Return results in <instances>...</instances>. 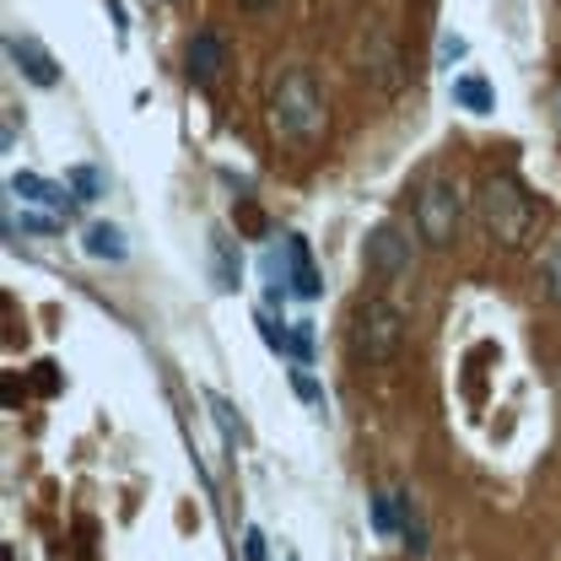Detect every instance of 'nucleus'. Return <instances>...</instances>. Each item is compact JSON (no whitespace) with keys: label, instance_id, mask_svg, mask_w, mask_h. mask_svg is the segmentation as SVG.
<instances>
[{"label":"nucleus","instance_id":"obj_1","mask_svg":"<svg viewBox=\"0 0 561 561\" xmlns=\"http://www.w3.org/2000/svg\"><path fill=\"white\" fill-rule=\"evenodd\" d=\"M271 125L280 140L291 146H319L330 130V108H324V92L313 81V70L286 66L271 81Z\"/></svg>","mask_w":561,"mask_h":561},{"label":"nucleus","instance_id":"obj_2","mask_svg":"<svg viewBox=\"0 0 561 561\" xmlns=\"http://www.w3.org/2000/svg\"><path fill=\"white\" fill-rule=\"evenodd\" d=\"M476 216H481V227H486L491 243H502V249H524V243L535 238L540 206H535V195H529L513 173H496V179L481 184V195H476Z\"/></svg>","mask_w":561,"mask_h":561},{"label":"nucleus","instance_id":"obj_3","mask_svg":"<svg viewBox=\"0 0 561 561\" xmlns=\"http://www.w3.org/2000/svg\"><path fill=\"white\" fill-rule=\"evenodd\" d=\"M346 341H351V356H356V362L383 367V362H394V351L405 341V313H400L389 297H356V302H351Z\"/></svg>","mask_w":561,"mask_h":561},{"label":"nucleus","instance_id":"obj_4","mask_svg":"<svg viewBox=\"0 0 561 561\" xmlns=\"http://www.w3.org/2000/svg\"><path fill=\"white\" fill-rule=\"evenodd\" d=\"M411 221H416V238L426 249H448L459 238V221H465V201H459V184L432 173L421 179L416 206H411Z\"/></svg>","mask_w":561,"mask_h":561},{"label":"nucleus","instance_id":"obj_5","mask_svg":"<svg viewBox=\"0 0 561 561\" xmlns=\"http://www.w3.org/2000/svg\"><path fill=\"white\" fill-rule=\"evenodd\" d=\"M362 254H367V271L378 280H405L416 271V243H411V232H400L394 221L373 227L367 243H362Z\"/></svg>","mask_w":561,"mask_h":561},{"label":"nucleus","instance_id":"obj_6","mask_svg":"<svg viewBox=\"0 0 561 561\" xmlns=\"http://www.w3.org/2000/svg\"><path fill=\"white\" fill-rule=\"evenodd\" d=\"M5 55H11V66L22 70L33 87H60V66H55V55H49L38 38H27V33H11V38H5Z\"/></svg>","mask_w":561,"mask_h":561},{"label":"nucleus","instance_id":"obj_7","mask_svg":"<svg viewBox=\"0 0 561 561\" xmlns=\"http://www.w3.org/2000/svg\"><path fill=\"white\" fill-rule=\"evenodd\" d=\"M362 76H367L378 92H394V87L405 81V60H400V49H394L383 33H367V49H362Z\"/></svg>","mask_w":561,"mask_h":561},{"label":"nucleus","instance_id":"obj_8","mask_svg":"<svg viewBox=\"0 0 561 561\" xmlns=\"http://www.w3.org/2000/svg\"><path fill=\"white\" fill-rule=\"evenodd\" d=\"M221 70H227V44L216 33H195L190 38V81L195 87H216Z\"/></svg>","mask_w":561,"mask_h":561},{"label":"nucleus","instance_id":"obj_9","mask_svg":"<svg viewBox=\"0 0 561 561\" xmlns=\"http://www.w3.org/2000/svg\"><path fill=\"white\" fill-rule=\"evenodd\" d=\"M286 260H291V271H286V280H291V291L313 302V297L324 291V280H319V271H313V260H308V238H297V232H291V238H286Z\"/></svg>","mask_w":561,"mask_h":561},{"label":"nucleus","instance_id":"obj_10","mask_svg":"<svg viewBox=\"0 0 561 561\" xmlns=\"http://www.w3.org/2000/svg\"><path fill=\"white\" fill-rule=\"evenodd\" d=\"M238 276H243L238 243L227 232H210V280H216V291H238Z\"/></svg>","mask_w":561,"mask_h":561},{"label":"nucleus","instance_id":"obj_11","mask_svg":"<svg viewBox=\"0 0 561 561\" xmlns=\"http://www.w3.org/2000/svg\"><path fill=\"white\" fill-rule=\"evenodd\" d=\"M11 195H22L27 206H55V210H70V201H76L70 190L38 179V173H11Z\"/></svg>","mask_w":561,"mask_h":561},{"label":"nucleus","instance_id":"obj_12","mask_svg":"<svg viewBox=\"0 0 561 561\" xmlns=\"http://www.w3.org/2000/svg\"><path fill=\"white\" fill-rule=\"evenodd\" d=\"M81 249L92 254V260H125L130 254V243H125V232L119 227H108V221H98V227H87V238H81Z\"/></svg>","mask_w":561,"mask_h":561},{"label":"nucleus","instance_id":"obj_13","mask_svg":"<svg viewBox=\"0 0 561 561\" xmlns=\"http://www.w3.org/2000/svg\"><path fill=\"white\" fill-rule=\"evenodd\" d=\"M454 103L470 108V114H491V108H496V98H491V87L481 76H459V81H454Z\"/></svg>","mask_w":561,"mask_h":561},{"label":"nucleus","instance_id":"obj_14","mask_svg":"<svg viewBox=\"0 0 561 561\" xmlns=\"http://www.w3.org/2000/svg\"><path fill=\"white\" fill-rule=\"evenodd\" d=\"M367 507H373V529H378V535H400V502H394V491L373 496Z\"/></svg>","mask_w":561,"mask_h":561},{"label":"nucleus","instance_id":"obj_15","mask_svg":"<svg viewBox=\"0 0 561 561\" xmlns=\"http://www.w3.org/2000/svg\"><path fill=\"white\" fill-rule=\"evenodd\" d=\"M540 276H546V297L561 302V238L546 249V265H540Z\"/></svg>","mask_w":561,"mask_h":561},{"label":"nucleus","instance_id":"obj_16","mask_svg":"<svg viewBox=\"0 0 561 561\" xmlns=\"http://www.w3.org/2000/svg\"><path fill=\"white\" fill-rule=\"evenodd\" d=\"M70 190H76V201H98V195H103L98 168H76V173H70Z\"/></svg>","mask_w":561,"mask_h":561},{"label":"nucleus","instance_id":"obj_17","mask_svg":"<svg viewBox=\"0 0 561 561\" xmlns=\"http://www.w3.org/2000/svg\"><path fill=\"white\" fill-rule=\"evenodd\" d=\"M206 405H210V416H216V426L227 432V443H238V437H243V426H238V416H232V405H227L221 394H210Z\"/></svg>","mask_w":561,"mask_h":561},{"label":"nucleus","instance_id":"obj_18","mask_svg":"<svg viewBox=\"0 0 561 561\" xmlns=\"http://www.w3.org/2000/svg\"><path fill=\"white\" fill-rule=\"evenodd\" d=\"M286 351H291V356L308 367V362H313V330H308V324H297V330L286 335Z\"/></svg>","mask_w":561,"mask_h":561},{"label":"nucleus","instance_id":"obj_19","mask_svg":"<svg viewBox=\"0 0 561 561\" xmlns=\"http://www.w3.org/2000/svg\"><path fill=\"white\" fill-rule=\"evenodd\" d=\"M243 561H271V551H265V529H243Z\"/></svg>","mask_w":561,"mask_h":561},{"label":"nucleus","instance_id":"obj_20","mask_svg":"<svg viewBox=\"0 0 561 561\" xmlns=\"http://www.w3.org/2000/svg\"><path fill=\"white\" fill-rule=\"evenodd\" d=\"M291 389H297V394H302V400H308V405H324V389H319V383H313V378H308V373H302V367H297V373H291Z\"/></svg>","mask_w":561,"mask_h":561},{"label":"nucleus","instance_id":"obj_21","mask_svg":"<svg viewBox=\"0 0 561 561\" xmlns=\"http://www.w3.org/2000/svg\"><path fill=\"white\" fill-rule=\"evenodd\" d=\"M238 221H243V232H265V216L254 206H238Z\"/></svg>","mask_w":561,"mask_h":561},{"label":"nucleus","instance_id":"obj_22","mask_svg":"<svg viewBox=\"0 0 561 561\" xmlns=\"http://www.w3.org/2000/svg\"><path fill=\"white\" fill-rule=\"evenodd\" d=\"M38 389H44V394H55V389H60V378H55V367H49V362H38Z\"/></svg>","mask_w":561,"mask_h":561},{"label":"nucleus","instance_id":"obj_23","mask_svg":"<svg viewBox=\"0 0 561 561\" xmlns=\"http://www.w3.org/2000/svg\"><path fill=\"white\" fill-rule=\"evenodd\" d=\"M459 55H465V38L448 33V38H443V60H459Z\"/></svg>","mask_w":561,"mask_h":561},{"label":"nucleus","instance_id":"obj_24","mask_svg":"<svg viewBox=\"0 0 561 561\" xmlns=\"http://www.w3.org/2000/svg\"><path fill=\"white\" fill-rule=\"evenodd\" d=\"M22 227H27V232H55V221H49V216H22Z\"/></svg>","mask_w":561,"mask_h":561},{"label":"nucleus","instance_id":"obj_25","mask_svg":"<svg viewBox=\"0 0 561 561\" xmlns=\"http://www.w3.org/2000/svg\"><path fill=\"white\" fill-rule=\"evenodd\" d=\"M243 5H254V11H265V5H276V0H243Z\"/></svg>","mask_w":561,"mask_h":561},{"label":"nucleus","instance_id":"obj_26","mask_svg":"<svg viewBox=\"0 0 561 561\" xmlns=\"http://www.w3.org/2000/svg\"><path fill=\"white\" fill-rule=\"evenodd\" d=\"M286 561H302V557H297V551H286Z\"/></svg>","mask_w":561,"mask_h":561}]
</instances>
